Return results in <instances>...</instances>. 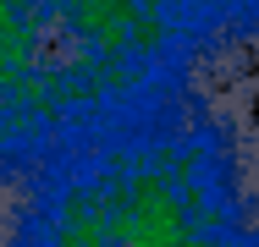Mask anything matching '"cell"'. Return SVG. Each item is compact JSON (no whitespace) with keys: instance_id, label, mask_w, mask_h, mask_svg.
Masks as SVG:
<instances>
[{"instance_id":"6da1fadb","label":"cell","mask_w":259,"mask_h":247,"mask_svg":"<svg viewBox=\"0 0 259 247\" xmlns=\"http://www.w3.org/2000/svg\"><path fill=\"white\" fill-rule=\"evenodd\" d=\"M0 247H259V110L209 66L0 187Z\"/></svg>"},{"instance_id":"7a4b0ae2","label":"cell","mask_w":259,"mask_h":247,"mask_svg":"<svg viewBox=\"0 0 259 247\" xmlns=\"http://www.w3.org/2000/svg\"><path fill=\"white\" fill-rule=\"evenodd\" d=\"M199 72L160 0H0V187Z\"/></svg>"},{"instance_id":"3957f363","label":"cell","mask_w":259,"mask_h":247,"mask_svg":"<svg viewBox=\"0 0 259 247\" xmlns=\"http://www.w3.org/2000/svg\"><path fill=\"white\" fill-rule=\"evenodd\" d=\"M209 66L248 72L259 60V0H160Z\"/></svg>"}]
</instances>
